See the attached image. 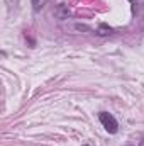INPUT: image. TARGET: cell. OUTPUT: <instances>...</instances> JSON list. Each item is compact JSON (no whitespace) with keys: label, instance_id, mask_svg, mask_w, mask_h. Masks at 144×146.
Masks as SVG:
<instances>
[{"label":"cell","instance_id":"obj_1","mask_svg":"<svg viewBox=\"0 0 144 146\" xmlns=\"http://www.w3.org/2000/svg\"><path fill=\"white\" fill-rule=\"evenodd\" d=\"M98 119H100V122H102V126L105 127L107 133L115 134V133L119 131V122H117V119H115L112 114H108V112H100V114H98Z\"/></svg>","mask_w":144,"mask_h":146},{"label":"cell","instance_id":"obj_2","mask_svg":"<svg viewBox=\"0 0 144 146\" xmlns=\"http://www.w3.org/2000/svg\"><path fill=\"white\" fill-rule=\"evenodd\" d=\"M31 3H32V9H34L36 12H39V10L46 5V0H31Z\"/></svg>","mask_w":144,"mask_h":146},{"label":"cell","instance_id":"obj_3","mask_svg":"<svg viewBox=\"0 0 144 146\" xmlns=\"http://www.w3.org/2000/svg\"><path fill=\"white\" fill-rule=\"evenodd\" d=\"M98 34H100V36H107V34H112V29L102 24V26L98 27Z\"/></svg>","mask_w":144,"mask_h":146},{"label":"cell","instance_id":"obj_4","mask_svg":"<svg viewBox=\"0 0 144 146\" xmlns=\"http://www.w3.org/2000/svg\"><path fill=\"white\" fill-rule=\"evenodd\" d=\"M129 2H131V3H137V0H129Z\"/></svg>","mask_w":144,"mask_h":146},{"label":"cell","instance_id":"obj_5","mask_svg":"<svg viewBox=\"0 0 144 146\" xmlns=\"http://www.w3.org/2000/svg\"><path fill=\"white\" fill-rule=\"evenodd\" d=\"M139 146H144V139H143V141H141V145H139Z\"/></svg>","mask_w":144,"mask_h":146},{"label":"cell","instance_id":"obj_6","mask_svg":"<svg viewBox=\"0 0 144 146\" xmlns=\"http://www.w3.org/2000/svg\"><path fill=\"white\" fill-rule=\"evenodd\" d=\"M85 146H88V145H85Z\"/></svg>","mask_w":144,"mask_h":146}]
</instances>
